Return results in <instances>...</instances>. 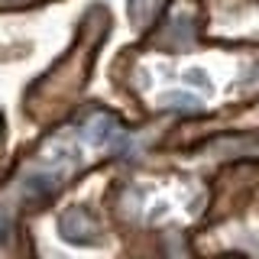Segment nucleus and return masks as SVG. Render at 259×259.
<instances>
[{
	"label": "nucleus",
	"instance_id": "423d86ee",
	"mask_svg": "<svg viewBox=\"0 0 259 259\" xmlns=\"http://www.w3.org/2000/svg\"><path fill=\"white\" fill-rule=\"evenodd\" d=\"M7 4H20V0H7Z\"/></svg>",
	"mask_w": 259,
	"mask_h": 259
},
{
	"label": "nucleus",
	"instance_id": "20e7f679",
	"mask_svg": "<svg viewBox=\"0 0 259 259\" xmlns=\"http://www.w3.org/2000/svg\"><path fill=\"white\" fill-rule=\"evenodd\" d=\"M152 13H156V0H130V16H133L136 23L149 20Z\"/></svg>",
	"mask_w": 259,
	"mask_h": 259
},
{
	"label": "nucleus",
	"instance_id": "f257e3e1",
	"mask_svg": "<svg viewBox=\"0 0 259 259\" xmlns=\"http://www.w3.org/2000/svg\"><path fill=\"white\" fill-rule=\"evenodd\" d=\"M84 140H91L97 146H110V149H123L126 146V133L120 130V123L110 117V113L97 110L84 120Z\"/></svg>",
	"mask_w": 259,
	"mask_h": 259
},
{
	"label": "nucleus",
	"instance_id": "f03ea898",
	"mask_svg": "<svg viewBox=\"0 0 259 259\" xmlns=\"http://www.w3.org/2000/svg\"><path fill=\"white\" fill-rule=\"evenodd\" d=\"M62 233H65V240H71V243H91L97 237V224L84 207H71L68 214L62 217Z\"/></svg>",
	"mask_w": 259,
	"mask_h": 259
},
{
	"label": "nucleus",
	"instance_id": "7ed1b4c3",
	"mask_svg": "<svg viewBox=\"0 0 259 259\" xmlns=\"http://www.w3.org/2000/svg\"><path fill=\"white\" fill-rule=\"evenodd\" d=\"M162 39L172 46H188L194 39V20L188 13H175L172 20L165 23V29H162Z\"/></svg>",
	"mask_w": 259,
	"mask_h": 259
},
{
	"label": "nucleus",
	"instance_id": "39448f33",
	"mask_svg": "<svg viewBox=\"0 0 259 259\" xmlns=\"http://www.w3.org/2000/svg\"><path fill=\"white\" fill-rule=\"evenodd\" d=\"M172 104H175V107H198V97H191V94H185V91H175L172 94Z\"/></svg>",
	"mask_w": 259,
	"mask_h": 259
}]
</instances>
